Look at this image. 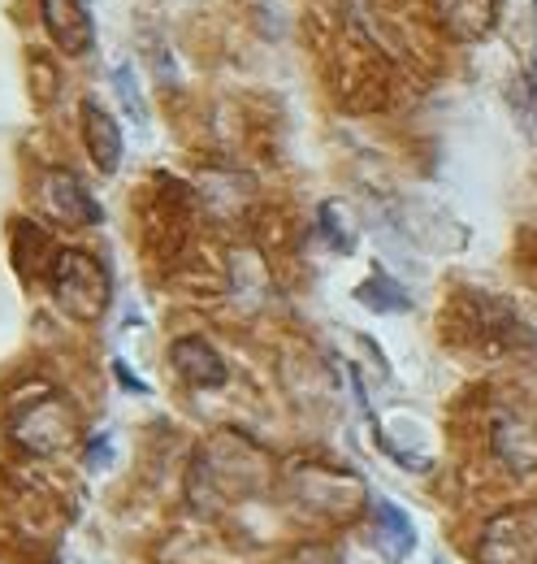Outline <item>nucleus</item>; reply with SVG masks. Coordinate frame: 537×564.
<instances>
[{"label":"nucleus","mask_w":537,"mask_h":564,"mask_svg":"<svg viewBox=\"0 0 537 564\" xmlns=\"http://www.w3.org/2000/svg\"><path fill=\"white\" fill-rule=\"evenodd\" d=\"M57 300L78 317H100L109 304V282L100 265L83 252H62L57 257Z\"/></svg>","instance_id":"f257e3e1"},{"label":"nucleus","mask_w":537,"mask_h":564,"mask_svg":"<svg viewBox=\"0 0 537 564\" xmlns=\"http://www.w3.org/2000/svg\"><path fill=\"white\" fill-rule=\"evenodd\" d=\"M373 521H377V530H382V543H386V556H407L412 552V543H416V530H412V521L403 517V508H395L391 499H373Z\"/></svg>","instance_id":"423d86ee"},{"label":"nucleus","mask_w":537,"mask_h":564,"mask_svg":"<svg viewBox=\"0 0 537 564\" xmlns=\"http://www.w3.org/2000/svg\"><path fill=\"white\" fill-rule=\"evenodd\" d=\"M53 209L62 213L66 221H100V209L91 205V196L83 192V183L69 178V174L53 178Z\"/></svg>","instance_id":"0eeeda50"},{"label":"nucleus","mask_w":537,"mask_h":564,"mask_svg":"<svg viewBox=\"0 0 537 564\" xmlns=\"http://www.w3.org/2000/svg\"><path fill=\"white\" fill-rule=\"evenodd\" d=\"M438 9V22L447 26L451 40H485L494 31V18H498V0H434Z\"/></svg>","instance_id":"7ed1b4c3"},{"label":"nucleus","mask_w":537,"mask_h":564,"mask_svg":"<svg viewBox=\"0 0 537 564\" xmlns=\"http://www.w3.org/2000/svg\"><path fill=\"white\" fill-rule=\"evenodd\" d=\"M40 13H44L48 35L62 44V53H69V57L91 53V44H96V22H91V13H87L83 0H40Z\"/></svg>","instance_id":"f03ea898"},{"label":"nucleus","mask_w":537,"mask_h":564,"mask_svg":"<svg viewBox=\"0 0 537 564\" xmlns=\"http://www.w3.org/2000/svg\"><path fill=\"white\" fill-rule=\"evenodd\" d=\"M355 300L369 304V308H377V313H403L407 308V291L395 279H386V274H373L369 282H360L355 286Z\"/></svg>","instance_id":"6e6552de"},{"label":"nucleus","mask_w":537,"mask_h":564,"mask_svg":"<svg viewBox=\"0 0 537 564\" xmlns=\"http://www.w3.org/2000/svg\"><path fill=\"white\" fill-rule=\"evenodd\" d=\"M169 360H174V369H178L191 387H226V378H230V373H226V360L212 352L204 339H178Z\"/></svg>","instance_id":"20e7f679"},{"label":"nucleus","mask_w":537,"mask_h":564,"mask_svg":"<svg viewBox=\"0 0 537 564\" xmlns=\"http://www.w3.org/2000/svg\"><path fill=\"white\" fill-rule=\"evenodd\" d=\"M83 127H87V148H91L100 174H113L118 161H122V131H118V122L109 118V109H100L96 100H87L83 105Z\"/></svg>","instance_id":"39448f33"}]
</instances>
